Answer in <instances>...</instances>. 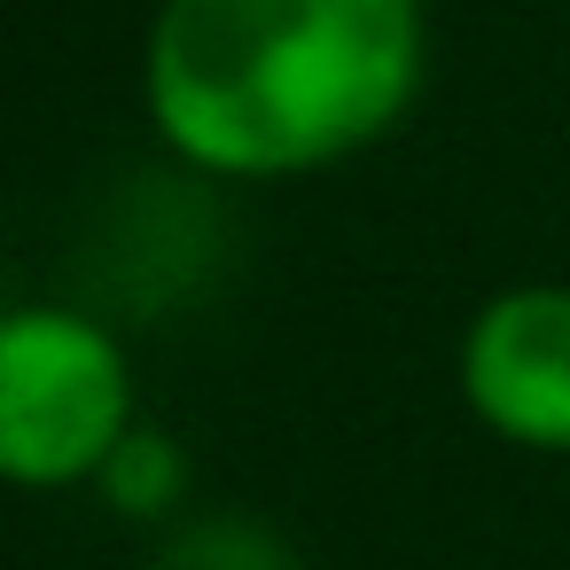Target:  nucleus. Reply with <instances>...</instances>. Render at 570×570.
Instances as JSON below:
<instances>
[{
	"instance_id": "nucleus-1",
	"label": "nucleus",
	"mask_w": 570,
	"mask_h": 570,
	"mask_svg": "<svg viewBox=\"0 0 570 570\" xmlns=\"http://www.w3.org/2000/svg\"><path fill=\"white\" fill-rule=\"evenodd\" d=\"M430 79L422 0H157L141 110L212 180H305L406 126Z\"/></svg>"
},
{
	"instance_id": "nucleus-5",
	"label": "nucleus",
	"mask_w": 570,
	"mask_h": 570,
	"mask_svg": "<svg viewBox=\"0 0 570 570\" xmlns=\"http://www.w3.org/2000/svg\"><path fill=\"white\" fill-rule=\"evenodd\" d=\"M180 445H165L157 430H134L118 453H110V469H102V492H110V508H126V515H173V500H180Z\"/></svg>"
},
{
	"instance_id": "nucleus-3",
	"label": "nucleus",
	"mask_w": 570,
	"mask_h": 570,
	"mask_svg": "<svg viewBox=\"0 0 570 570\" xmlns=\"http://www.w3.org/2000/svg\"><path fill=\"white\" fill-rule=\"evenodd\" d=\"M453 383L500 445L570 461V282H515L484 297L461 328Z\"/></svg>"
},
{
	"instance_id": "nucleus-4",
	"label": "nucleus",
	"mask_w": 570,
	"mask_h": 570,
	"mask_svg": "<svg viewBox=\"0 0 570 570\" xmlns=\"http://www.w3.org/2000/svg\"><path fill=\"white\" fill-rule=\"evenodd\" d=\"M157 570H297L289 547L243 515H204V523H180L165 562Z\"/></svg>"
},
{
	"instance_id": "nucleus-2",
	"label": "nucleus",
	"mask_w": 570,
	"mask_h": 570,
	"mask_svg": "<svg viewBox=\"0 0 570 570\" xmlns=\"http://www.w3.org/2000/svg\"><path fill=\"white\" fill-rule=\"evenodd\" d=\"M141 430L126 344L79 305L0 313V484L71 492L102 484L110 453Z\"/></svg>"
}]
</instances>
